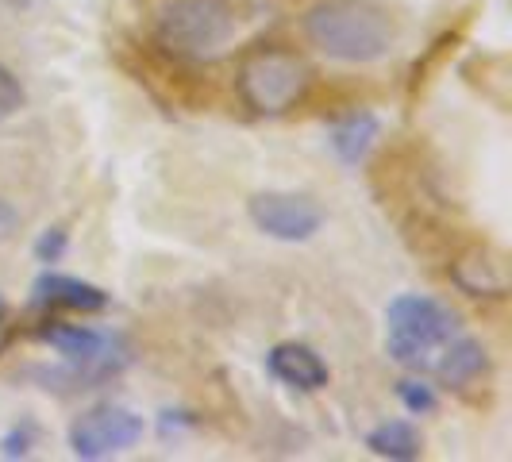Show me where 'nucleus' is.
<instances>
[{
	"label": "nucleus",
	"mask_w": 512,
	"mask_h": 462,
	"mask_svg": "<svg viewBox=\"0 0 512 462\" xmlns=\"http://www.w3.org/2000/svg\"><path fill=\"white\" fill-rule=\"evenodd\" d=\"M43 343H51L62 359L70 362V374L77 382H104L112 374H120L131 362L128 343L116 332H97V328H81V324H58L39 332Z\"/></svg>",
	"instance_id": "obj_5"
},
{
	"label": "nucleus",
	"mask_w": 512,
	"mask_h": 462,
	"mask_svg": "<svg viewBox=\"0 0 512 462\" xmlns=\"http://www.w3.org/2000/svg\"><path fill=\"white\" fill-rule=\"evenodd\" d=\"M35 301L39 305H54V308H74V312H104L112 305V297L104 293L101 285H89L81 278H70V274H39L35 285H31Z\"/></svg>",
	"instance_id": "obj_9"
},
{
	"label": "nucleus",
	"mask_w": 512,
	"mask_h": 462,
	"mask_svg": "<svg viewBox=\"0 0 512 462\" xmlns=\"http://www.w3.org/2000/svg\"><path fill=\"white\" fill-rule=\"evenodd\" d=\"M143 439V416L120 405H101V409L81 412L70 424V451L77 459H112L120 451H128Z\"/></svg>",
	"instance_id": "obj_6"
},
{
	"label": "nucleus",
	"mask_w": 512,
	"mask_h": 462,
	"mask_svg": "<svg viewBox=\"0 0 512 462\" xmlns=\"http://www.w3.org/2000/svg\"><path fill=\"white\" fill-rule=\"evenodd\" d=\"M27 93L24 85H20V77L12 74L8 66H0V120H8V116H16L20 108H24Z\"/></svg>",
	"instance_id": "obj_14"
},
{
	"label": "nucleus",
	"mask_w": 512,
	"mask_h": 462,
	"mask_svg": "<svg viewBox=\"0 0 512 462\" xmlns=\"http://www.w3.org/2000/svg\"><path fill=\"white\" fill-rule=\"evenodd\" d=\"M397 397H401V405L409 412H416V416H428V412L439 409L436 389L424 382V378H401V382H397Z\"/></svg>",
	"instance_id": "obj_13"
},
{
	"label": "nucleus",
	"mask_w": 512,
	"mask_h": 462,
	"mask_svg": "<svg viewBox=\"0 0 512 462\" xmlns=\"http://www.w3.org/2000/svg\"><path fill=\"white\" fill-rule=\"evenodd\" d=\"M239 31V8L231 0H170L158 12L154 35L174 58H216Z\"/></svg>",
	"instance_id": "obj_3"
},
{
	"label": "nucleus",
	"mask_w": 512,
	"mask_h": 462,
	"mask_svg": "<svg viewBox=\"0 0 512 462\" xmlns=\"http://www.w3.org/2000/svg\"><path fill=\"white\" fill-rule=\"evenodd\" d=\"M378 135H382V124H378L374 112H351L347 120H339L332 128V139H328V143H332V151L339 154L343 166H362L366 154L374 151Z\"/></svg>",
	"instance_id": "obj_11"
},
{
	"label": "nucleus",
	"mask_w": 512,
	"mask_h": 462,
	"mask_svg": "<svg viewBox=\"0 0 512 462\" xmlns=\"http://www.w3.org/2000/svg\"><path fill=\"white\" fill-rule=\"evenodd\" d=\"M31 443H35V424H20V428H12L8 436L0 439V455L4 459H24L27 451H31Z\"/></svg>",
	"instance_id": "obj_15"
},
{
	"label": "nucleus",
	"mask_w": 512,
	"mask_h": 462,
	"mask_svg": "<svg viewBox=\"0 0 512 462\" xmlns=\"http://www.w3.org/2000/svg\"><path fill=\"white\" fill-rule=\"evenodd\" d=\"M451 278L462 293L470 297H501L509 289V274H505V262L486 251V247H470L451 262Z\"/></svg>",
	"instance_id": "obj_10"
},
{
	"label": "nucleus",
	"mask_w": 512,
	"mask_h": 462,
	"mask_svg": "<svg viewBox=\"0 0 512 462\" xmlns=\"http://www.w3.org/2000/svg\"><path fill=\"white\" fill-rule=\"evenodd\" d=\"M305 35L339 62H378L397 43L393 16L366 0H320L305 12Z\"/></svg>",
	"instance_id": "obj_2"
},
{
	"label": "nucleus",
	"mask_w": 512,
	"mask_h": 462,
	"mask_svg": "<svg viewBox=\"0 0 512 462\" xmlns=\"http://www.w3.org/2000/svg\"><path fill=\"white\" fill-rule=\"evenodd\" d=\"M389 359L443 385H470L489 370L486 347L459 324V316L424 293H405L385 312Z\"/></svg>",
	"instance_id": "obj_1"
},
{
	"label": "nucleus",
	"mask_w": 512,
	"mask_h": 462,
	"mask_svg": "<svg viewBox=\"0 0 512 462\" xmlns=\"http://www.w3.org/2000/svg\"><path fill=\"white\" fill-rule=\"evenodd\" d=\"M239 97L258 116H282L301 101L312 85V70L297 51L258 47L239 62Z\"/></svg>",
	"instance_id": "obj_4"
},
{
	"label": "nucleus",
	"mask_w": 512,
	"mask_h": 462,
	"mask_svg": "<svg viewBox=\"0 0 512 462\" xmlns=\"http://www.w3.org/2000/svg\"><path fill=\"white\" fill-rule=\"evenodd\" d=\"M366 447L378 455V459H393V462H412L420 459V432L412 428L409 420H389V424H378L370 436H366Z\"/></svg>",
	"instance_id": "obj_12"
},
{
	"label": "nucleus",
	"mask_w": 512,
	"mask_h": 462,
	"mask_svg": "<svg viewBox=\"0 0 512 462\" xmlns=\"http://www.w3.org/2000/svg\"><path fill=\"white\" fill-rule=\"evenodd\" d=\"M62 255H66V231L62 228L43 231L39 243H35V258H39V262H58Z\"/></svg>",
	"instance_id": "obj_16"
},
{
	"label": "nucleus",
	"mask_w": 512,
	"mask_h": 462,
	"mask_svg": "<svg viewBox=\"0 0 512 462\" xmlns=\"http://www.w3.org/2000/svg\"><path fill=\"white\" fill-rule=\"evenodd\" d=\"M247 212L258 231L282 243H305L324 224V208L301 193H255Z\"/></svg>",
	"instance_id": "obj_7"
},
{
	"label": "nucleus",
	"mask_w": 512,
	"mask_h": 462,
	"mask_svg": "<svg viewBox=\"0 0 512 462\" xmlns=\"http://www.w3.org/2000/svg\"><path fill=\"white\" fill-rule=\"evenodd\" d=\"M16 231H20V212L8 205V201H0V243L12 239Z\"/></svg>",
	"instance_id": "obj_17"
},
{
	"label": "nucleus",
	"mask_w": 512,
	"mask_h": 462,
	"mask_svg": "<svg viewBox=\"0 0 512 462\" xmlns=\"http://www.w3.org/2000/svg\"><path fill=\"white\" fill-rule=\"evenodd\" d=\"M4 312H8V305H4V297H0V320H4Z\"/></svg>",
	"instance_id": "obj_18"
},
{
	"label": "nucleus",
	"mask_w": 512,
	"mask_h": 462,
	"mask_svg": "<svg viewBox=\"0 0 512 462\" xmlns=\"http://www.w3.org/2000/svg\"><path fill=\"white\" fill-rule=\"evenodd\" d=\"M266 370L289 389H301V393H316L328 385V366L324 359L305 347V343H278L270 355H266Z\"/></svg>",
	"instance_id": "obj_8"
}]
</instances>
